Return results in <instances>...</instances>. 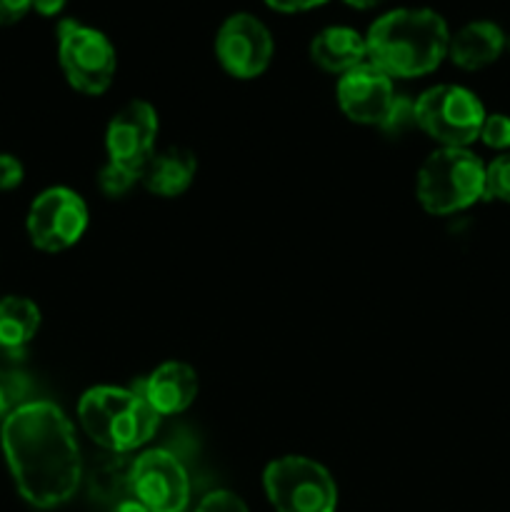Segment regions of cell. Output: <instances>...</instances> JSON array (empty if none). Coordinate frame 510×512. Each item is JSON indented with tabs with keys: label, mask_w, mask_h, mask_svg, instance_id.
<instances>
[{
	"label": "cell",
	"mask_w": 510,
	"mask_h": 512,
	"mask_svg": "<svg viewBox=\"0 0 510 512\" xmlns=\"http://www.w3.org/2000/svg\"><path fill=\"white\" fill-rule=\"evenodd\" d=\"M85 435L108 453H133L155 435L160 415L133 388L98 385L85 390L78 403Z\"/></svg>",
	"instance_id": "3957f363"
},
{
	"label": "cell",
	"mask_w": 510,
	"mask_h": 512,
	"mask_svg": "<svg viewBox=\"0 0 510 512\" xmlns=\"http://www.w3.org/2000/svg\"><path fill=\"white\" fill-rule=\"evenodd\" d=\"M110 512H150V510L145 508L143 503H138L135 498H128V500H123V503L115 505V508H110Z\"/></svg>",
	"instance_id": "83f0119b"
},
{
	"label": "cell",
	"mask_w": 510,
	"mask_h": 512,
	"mask_svg": "<svg viewBox=\"0 0 510 512\" xmlns=\"http://www.w3.org/2000/svg\"><path fill=\"white\" fill-rule=\"evenodd\" d=\"M28 10H33V0H0V28L23 20Z\"/></svg>",
	"instance_id": "cb8c5ba5"
},
{
	"label": "cell",
	"mask_w": 510,
	"mask_h": 512,
	"mask_svg": "<svg viewBox=\"0 0 510 512\" xmlns=\"http://www.w3.org/2000/svg\"><path fill=\"white\" fill-rule=\"evenodd\" d=\"M485 108L463 85H435L415 100V125L443 148H468L480 138Z\"/></svg>",
	"instance_id": "5b68a950"
},
{
	"label": "cell",
	"mask_w": 510,
	"mask_h": 512,
	"mask_svg": "<svg viewBox=\"0 0 510 512\" xmlns=\"http://www.w3.org/2000/svg\"><path fill=\"white\" fill-rule=\"evenodd\" d=\"M368 63L388 78H420L448 58L450 30L430 8H398L380 15L365 35Z\"/></svg>",
	"instance_id": "7a4b0ae2"
},
{
	"label": "cell",
	"mask_w": 510,
	"mask_h": 512,
	"mask_svg": "<svg viewBox=\"0 0 510 512\" xmlns=\"http://www.w3.org/2000/svg\"><path fill=\"white\" fill-rule=\"evenodd\" d=\"M133 498L150 512H185L190 503V478L180 458L155 448L133 463Z\"/></svg>",
	"instance_id": "9c48e42d"
},
{
	"label": "cell",
	"mask_w": 510,
	"mask_h": 512,
	"mask_svg": "<svg viewBox=\"0 0 510 512\" xmlns=\"http://www.w3.org/2000/svg\"><path fill=\"white\" fill-rule=\"evenodd\" d=\"M195 512H248V508H245L243 500L235 493H230V490H215V493L205 495V498L200 500Z\"/></svg>",
	"instance_id": "7402d4cb"
},
{
	"label": "cell",
	"mask_w": 510,
	"mask_h": 512,
	"mask_svg": "<svg viewBox=\"0 0 510 512\" xmlns=\"http://www.w3.org/2000/svg\"><path fill=\"white\" fill-rule=\"evenodd\" d=\"M133 463L130 453H103L83 468L90 500L115 508L123 500L133 498Z\"/></svg>",
	"instance_id": "9a60e30c"
},
{
	"label": "cell",
	"mask_w": 510,
	"mask_h": 512,
	"mask_svg": "<svg viewBox=\"0 0 510 512\" xmlns=\"http://www.w3.org/2000/svg\"><path fill=\"white\" fill-rule=\"evenodd\" d=\"M273 35L263 20L250 13H235L220 25L215 35V55L225 73L233 78L250 80L265 73L273 60Z\"/></svg>",
	"instance_id": "30bf717a"
},
{
	"label": "cell",
	"mask_w": 510,
	"mask_h": 512,
	"mask_svg": "<svg viewBox=\"0 0 510 512\" xmlns=\"http://www.w3.org/2000/svg\"><path fill=\"white\" fill-rule=\"evenodd\" d=\"M5 460L18 493L33 508L68 503L83 483V458L63 410L45 400L20 403L0 428Z\"/></svg>",
	"instance_id": "6da1fadb"
},
{
	"label": "cell",
	"mask_w": 510,
	"mask_h": 512,
	"mask_svg": "<svg viewBox=\"0 0 510 512\" xmlns=\"http://www.w3.org/2000/svg\"><path fill=\"white\" fill-rule=\"evenodd\" d=\"M415 193L430 215H453L485 198V163L468 148H440L420 165Z\"/></svg>",
	"instance_id": "277c9868"
},
{
	"label": "cell",
	"mask_w": 510,
	"mask_h": 512,
	"mask_svg": "<svg viewBox=\"0 0 510 512\" xmlns=\"http://www.w3.org/2000/svg\"><path fill=\"white\" fill-rule=\"evenodd\" d=\"M25 170L15 155L0 153V190H13L23 183Z\"/></svg>",
	"instance_id": "603a6c76"
},
{
	"label": "cell",
	"mask_w": 510,
	"mask_h": 512,
	"mask_svg": "<svg viewBox=\"0 0 510 512\" xmlns=\"http://www.w3.org/2000/svg\"><path fill=\"white\" fill-rule=\"evenodd\" d=\"M338 105L353 123L383 125L395 103L393 78L375 68L373 63H363L348 70L338 80Z\"/></svg>",
	"instance_id": "7c38bea8"
},
{
	"label": "cell",
	"mask_w": 510,
	"mask_h": 512,
	"mask_svg": "<svg viewBox=\"0 0 510 512\" xmlns=\"http://www.w3.org/2000/svg\"><path fill=\"white\" fill-rule=\"evenodd\" d=\"M133 390L143 395L158 415H178L190 408L198 395V373L190 365L170 360L155 368L148 378L135 380Z\"/></svg>",
	"instance_id": "4fadbf2b"
},
{
	"label": "cell",
	"mask_w": 510,
	"mask_h": 512,
	"mask_svg": "<svg viewBox=\"0 0 510 512\" xmlns=\"http://www.w3.org/2000/svg\"><path fill=\"white\" fill-rule=\"evenodd\" d=\"M508 48V35L493 20H473L450 35L448 58L463 70H483Z\"/></svg>",
	"instance_id": "5bb4252c"
},
{
	"label": "cell",
	"mask_w": 510,
	"mask_h": 512,
	"mask_svg": "<svg viewBox=\"0 0 510 512\" xmlns=\"http://www.w3.org/2000/svg\"><path fill=\"white\" fill-rule=\"evenodd\" d=\"M25 225L35 248L60 253L83 238L88 228V205L75 190L48 188L33 200Z\"/></svg>",
	"instance_id": "ba28073f"
},
{
	"label": "cell",
	"mask_w": 510,
	"mask_h": 512,
	"mask_svg": "<svg viewBox=\"0 0 510 512\" xmlns=\"http://www.w3.org/2000/svg\"><path fill=\"white\" fill-rule=\"evenodd\" d=\"M58 60L68 83L85 95L105 93L118 68L113 43L100 30L78 20H63L58 25Z\"/></svg>",
	"instance_id": "52a82bcc"
},
{
	"label": "cell",
	"mask_w": 510,
	"mask_h": 512,
	"mask_svg": "<svg viewBox=\"0 0 510 512\" xmlns=\"http://www.w3.org/2000/svg\"><path fill=\"white\" fill-rule=\"evenodd\" d=\"M40 328V310L33 300L8 295L0 300V350L18 353Z\"/></svg>",
	"instance_id": "ac0fdd59"
},
{
	"label": "cell",
	"mask_w": 510,
	"mask_h": 512,
	"mask_svg": "<svg viewBox=\"0 0 510 512\" xmlns=\"http://www.w3.org/2000/svg\"><path fill=\"white\" fill-rule=\"evenodd\" d=\"M480 140L493 150H510V115L493 113L485 115V123L480 128Z\"/></svg>",
	"instance_id": "44dd1931"
},
{
	"label": "cell",
	"mask_w": 510,
	"mask_h": 512,
	"mask_svg": "<svg viewBox=\"0 0 510 512\" xmlns=\"http://www.w3.org/2000/svg\"><path fill=\"white\" fill-rule=\"evenodd\" d=\"M20 393H23L20 388H13V385L8 383H0V425H3L5 418L18 408Z\"/></svg>",
	"instance_id": "484cf974"
},
{
	"label": "cell",
	"mask_w": 510,
	"mask_h": 512,
	"mask_svg": "<svg viewBox=\"0 0 510 512\" xmlns=\"http://www.w3.org/2000/svg\"><path fill=\"white\" fill-rule=\"evenodd\" d=\"M343 3L350 5V8H355V10H370V8H375V5L383 3V0H343Z\"/></svg>",
	"instance_id": "f1b7e54d"
},
{
	"label": "cell",
	"mask_w": 510,
	"mask_h": 512,
	"mask_svg": "<svg viewBox=\"0 0 510 512\" xmlns=\"http://www.w3.org/2000/svg\"><path fill=\"white\" fill-rule=\"evenodd\" d=\"M65 3H68V0H33V10L45 15V18H50V15H58L60 10L65 8Z\"/></svg>",
	"instance_id": "4316f807"
},
{
	"label": "cell",
	"mask_w": 510,
	"mask_h": 512,
	"mask_svg": "<svg viewBox=\"0 0 510 512\" xmlns=\"http://www.w3.org/2000/svg\"><path fill=\"white\" fill-rule=\"evenodd\" d=\"M485 198L510 205V153L498 155L485 165Z\"/></svg>",
	"instance_id": "ffe728a7"
},
{
	"label": "cell",
	"mask_w": 510,
	"mask_h": 512,
	"mask_svg": "<svg viewBox=\"0 0 510 512\" xmlns=\"http://www.w3.org/2000/svg\"><path fill=\"white\" fill-rule=\"evenodd\" d=\"M155 138H158V113L145 100H130L110 118L105 130V148L110 163L128 165L143 170L153 158Z\"/></svg>",
	"instance_id": "8fae6325"
},
{
	"label": "cell",
	"mask_w": 510,
	"mask_h": 512,
	"mask_svg": "<svg viewBox=\"0 0 510 512\" xmlns=\"http://www.w3.org/2000/svg\"><path fill=\"white\" fill-rule=\"evenodd\" d=\"M328 0H265V5L278 13H305V10H313L325 5Z\"/></svg>",
	"instance_id": "d4e9b609"
},
{
	"label": "cell",
	"mask_w": 510,
	"mask_h": 512,
	"mask_svg": "<svg viewBox=\"0 0 510 512\" xmlns=\"http://www.w3.org/2000/svg\"><path fill=\"white\" fill-rule=\"evenodd\" d=\"M195 173L198 160L190 150L168 148L148 160V165L140 170V183L160 198H178L190 188Z\"/></svg>",
	"instance_id": "e0dca14e"
},
{
	"label": "cell",
	"mask_w": 510,
	"mask_h": 512,
	"mask_svg": "<svg viewBox=\"0 0 510 512\" xmlns=\"http://www.w3.org/2000/svg\"><path fill=\"white\" fill-rule=\"evenodd\" d=\"M310 58H313V63L318 68L328 70V73L345 75L348 70L368 63L365 35L348 28V25H330V28L320 30L313 38V43H310Z\"/></svg>",
	"instance_id": "2e32d148"
},
{
	"label": "cell",
	"mask_w": 510,
	"mask_h": 512,
	"mask_svg": "<svg viewBox=\"0 0 510 512\" xmlns=\"http://www.w3.org/2000/svg\"><path fill=\"white\" fill-rule=\"evenodd\" d=\"M140 180V170L128 168L120 163H105L98 173V185L108 198H120V195L130 193L135 183Z\"/></svg>",
	"instance_id": "d6986e66"
},
{
	"label": "cell",
	"mask_w": 510,
	"mask_h": 512,
	"mask_svg": "<svg viewBox=\"0 0 510 512\" xmlns=\"http://www.w3.org/2000/svg\"><path fill=\"white\" fill-rule=\"evenodd\" d=\"M265 495L275 512H335L338 488L328 470L310 458L285 455L263 473Z\"/></svg>",
	"instance_id": "8992f818"
}]
</instances>
